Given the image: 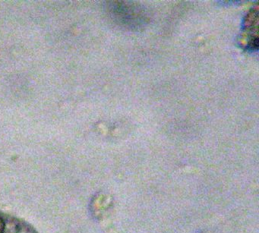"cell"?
Wrapping results in <instances>:
<instances>
[{"instance_id":"2","label":"cell","mask_w":259,"mask_h":233,"mask_svg":"<svg viewBox=\"0 0 259 233\" xmlns=\"http://www.w3.org/2000/svg\"><path fill=\"white\" fill-rule=\"evenodd\" d=\"M0 233H38L26 221L0 210Z\"/></svg>"},{"instance_id":"3","label":"cell","mask_w":259,"mask_h":233,"mask_svg":"<svg viewBox=\"0 0 259 233\" xmlns=\"http://www.w3.org/2000/svg\"><path fill=\"white\" fill-rule=\"evenodd\" d=\"M242 33L248 40L245 43L247 51H257L258 46L257 40V7L252 9L247 15L243 22Z\"/></svg>"},{"instance_id":"1","label":"cell","mask_w":259,"mask_h":233,"mask_svg":"<svg viewBox=\"0 0 259 233\" xmlns=\"http://www.w3.org/2000/svg\"><path fill=\"white\" fill-rule=\"evenodd\" d=\"M108 10L118 25L130 29L143 28L148 21V15L143 8L133 2H108Z\"/></svg>"}]
</instances>
